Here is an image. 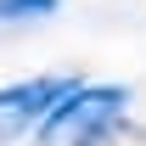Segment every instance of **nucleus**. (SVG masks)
I'll list each match as a JSON object with an SVG mask.
<instances>
[{"instance_id":"f257e3e1","label":"nucleus","mask_w":146,"mask_h":146,"mask_svg":"<svg viewBox=\"0 0 146 146\" xmlns=\"http://www.w3.org/2000/svg\"><path fill=\"white\" fill-rule=\"evenodd\" d=\"M129 84H73L39 124V146H107L124 135Z\"/></svg>"},{"instance_id":"f03ea898","label":"nucleus","mask_w":146,"mask_h":146,"mask_svg":"<svg viewBox=\"0 0 146 146\" xmlns=\"http://www.w3.org/2000/svg\"><path fill=\"white\" fill-rule=\"evenodd\" d=\"M79 79L73 73H39V79H17V84H0V129H28V124H45V112L73 90Z\"/></svg>"},{"instance_id":"7ed1b4c3","label":"nucleus","mask_w":146,"mask_h":146,"mask_svg":"<svg viewBox=\"0 0 146 146\" xmlns=\"http://www.w3.org/2000/svg\"><path fill=\"white\" fill-rule=\"evenodd\" d=\"M62 11V0H0V28H28Z\"/></svg>"}]
</instances>
